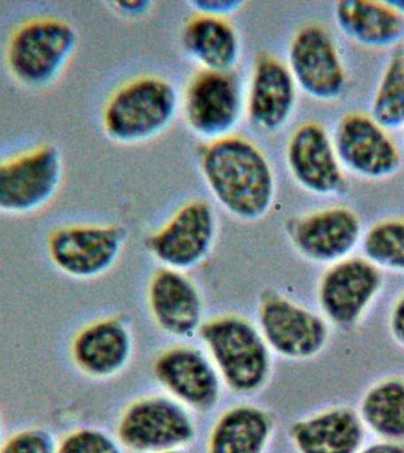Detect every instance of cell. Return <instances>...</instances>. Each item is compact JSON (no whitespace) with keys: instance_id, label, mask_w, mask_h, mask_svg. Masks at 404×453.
Here are the masks:
<instances>
[{"instance_id":"6da1fadb","label":"cell","mask_w":404,"mask_h":453,"mask_svg":"<svg viewBox=\"0 0 404 453\" xmlns=\"http://www.w3.org/2000/svg\"><path fill=\"white\" fill-rule=\"evenodd\" d=\"M198 170L213 198L243 222H257L271 211L276 180L268 158L246 137L207 142L198 151Z\"/></svg>"},{"instance_id":"7a4b0ae2","label":"cell","mask_w":404,"mask_h":453,"mask_svg":"<svg viewBox=\"0 0 404 453\" xmlns=\"http://www.w3.org/2000/svg\"><path fill=\"white\" fill-rule=\"evenodd\" d=\"M179 112L180 95L172 81L145 74L113 92L103 109V131L116 144H144L166 133Z\"/></svg>"},{"instance_id":"3957f363","label":"cell","mask_w":404,"mask_h":453,"mask_svg":"<svg viewBox=\"0 0 404 453\" xmlns=\"http://www.w3.org/2000/svg\"><path fill=\"white\" fill-rule=\"evenodd\" d=\"M198 335L223 384L237 395H253L271 377V349L258 326L227 314L202 324Z\"/></svg>"},{"instance_id":"277c9868","label":"cell","mask_w":404,"mask_h":453,"mask_svg":"<svg viewBox=\"0 0 404 453\" xmlns=\"http://www.w3.org/2000/svg\"><path fill=\"white\" fill-rule=\"evenodd\" d=\"M180 111L190 133L205 143L234 134L246 115L245 91L236 71H198L180 95Z\"/></svg>"},{"instance_id":"5b68a950","label":"cell","mask_w":404,"mask_h":453,"mask_svg":"<svg viewBox=\"0 0 404 453\" xmlns=\"http://www.w3.org/2000/svg\"><path fill=\"white\" fill-rule=\"evenodd\" d=\"M195 437L190 410L168 395L134 400L117 424V441L134 453H162L183 449Z\"/></svg>"},{"instance_id":"8992f818","label":"cell","mask_w":404,"mask_h":453,"mask_svg":"<svg viewBox=\"0 0 404 453\" xmlns=\"http://www.w3.org/2000/svg\"><path fill=\"white\" fill-rule=\"evenodd\" d=\"M77 44V31L66 21L32 20L11 38L7 51L11 73L28 87H46L62 73Z\"/></svg>"},{"instance_id":"52a82bcc","label":"cell","mask_w":404,"mask_h":453,"mask_svg":"<svg viewBox=\"0 0 404 453\" xmlns=\"http://www.w3.org/2000/svg\"><path fill=\"white\" fill-rule=\"evenodd\" d=\"M127 241L119 225H69L49 235L46 250L53 267L71 279L91 280L115 265Z\"/></svg>"},{"instance_id":"ba28073f","label":"cell","mask_w":404,"mask_h":453,"mask_svg":"<svg viewBox=\"0 0 404 453\" xmlns=\"http://www.w3.org/2000/svg\"><path fill=\"white\" fill-rule=\"evenodd\" d=\"M218 235V216L208 201L193 200L148 237L145 247L162 267L188 272L209 257Z\"/></svg>"},{"instance_id":"9c48e42d","label":"cell","mask_w":404,"mask_h":453,"mask_svg":"<svg viewBox=\"0 0 404 453\" xmlns=\"http://www.w3.org/2000/svg\"><path fill=\"white\" fill-rule=\"evenodd\" d=\"M257 326L271 352L284 359H311L329 340L324 318L279 293L260 297Z\"/></svg>"},{"instance_id":"30bf717a","label":"cell","mask_w":404,"mask_h":453,"mask_svg":"<svg viewBox=\"0 0 404 453\" xmlns=\"http://www.w3.org/2000/svg\"><path fill=\"white\" fill-rule=\"evenodd\" d=\"M63 177L62 154L55 145H43L0 163V212L27 215L48 204Z\"/></svg>"},{"instance_id":"8fae6325","label":"cell","mask_w":404,"mask_h":453,"mask_svg":"<svg viewBox=\"0 0 404 453\" xmlns=\"http://www.w3.org/2000/svg\"><path fill=\"white\" fill-rule=\"evenodd\" d=\"M287 67L298 88L308 97L332 102L346 88V70L335 42L322 25L307 23L294 32Z\"/></svg>"},{"instance_id":"7c38bea8","label":"cell","mask_w":404,"mask_h":453,"mask_svg":"<svg viewBox=\"0 0 404 453\" xmlns=\"http://www.w3.org/2000/svg\"><path fill=\"white\" fill-rule=\"evenodd\" d=\"M156 381L188 410L211 411L221 398L223 382L208 354L177 345L159 354L152 365Z\"/></svg>"},{"instance_id":"4fadbf2b","label":"cell","mask_w":404,"mask_h":453,"mask_svg":"<svg viewBox=\"0 0 404 453\" xmlns=\"http://www.w3.org/2000/svg\"><path fill=\"white\" fill-rule=\"evenodd\" d=\"M332 141L340 165L364 179H388L402 162L399 148L385 127L365 113L344 116Z\"/></svg>"},{"instance_id":"5bb4252c","label":"cell","mask_w":404,"mask_h":453,"mask_svg":"<svg viewBox=\"0 0 404 453\" xmlns=\"http://www.w3.org/2000/svg\"><path fill=\"white\" fill-rule=\"evenodd\" d=\"M381 285V273L367 258H343L330 265L319 280V307L332 324L350 327L370 306Z\"/></svg>"},{"instance_id":"9a60e30c","label":"cell","mask_w":404,"mask_h":453,"mask_svg":"<svg viewBox=\"0 0 404 453\" xmlns=\"http://www.w3.org/2000/svg\"><path fill=\"white\" fill-rule=\"evenodd\" d=\"M286 232L301 257L315 264L333 265L356 247L361 222L349 208L330 207L291 219Z\"/></svg>"},{"instance_id":"2e32d148","label":"cell","mask_w":404,"mask_h":453,"mask_svg":"<svg viewBox=\"0 0 404 453\" xmlns=\"http://www.w3.org/2000/svg\"><path fill=\"white\" fill-rule=\"evenodd\" d=\"M286 165L294 182L307 193L333 196L346 188L333 141L317 122L301 123L291 134Z\"/></svg>"},{"instance_id":"e0dca14e","label":"cell","mask_w":404,"mask_h":453,"mask_svg":"<svg viewBox=\"0 0 404 453\" xmlns=\"http://www.w3.org/2000/svg\"><path fill=\"white\" fill-rule=\"evenodd\" d=\"M297 94L286 63L269 53L257 56L245 91L246 116L255 127L265 133L283 129L296 109Z\"/></svg>"},{"instance_id":"ac0fdd59","label":"cell","mask_w":404,"mask_h":453,"mask_svg":"<svg viewBox=\"0 0 404 453\" xmlns=\"http://www.w3.org/2000/svg\"><path fill=\"white\" fill-rule=\"evenodd\" d=\"M134 336L122 319L106 317L89 322L71 340L70 357L85 377L105 380L119 375L130 363Z\"/></svg>"},{"instance_id":"d6986e66","label":"cell","mask_w":404,"mask_h":453,"mask_svg":"<svg viewBox=\"0 0 404 453\" xmlns=\"http://www.w3.org/2000/svg\"><path fill=\"white\" fill-rule=\"evenodd\" d=\"M147 300L152 320L166 334L188 338L200 331L204 301L198 286L183 272L156 269L149 281Z\"/></svg>"},{"instance_id":"ffe728a7","label":"cell","mask_w":404,"mask_h":453,"mask_svg":"<svg viewBox=\"0 0 404 453\" xmlns=\"http://www.w3.org/2000/svg\"><path fill=\"white\" fill-rule=\"evenodd\" d=\"M181 45L200 70L234 73L241 58L240 35L229 18L195 13L184 24Z\"/></svg>"},{"instance_id":"44dd1931","label":"cell","mask_w":404,"mask_h":453,"mask_svg":"<svg viewBox=\"0 0 404 453\" xmlns=\"http://www.w3.org/2000/svg\"><path fill=\"white\" fill-rule=\"evenodd\" d=\"M290 434L299 453H358L364 425L354 411L333 407L296 421Z\"/></svg>"},{"instance_id":"7402d4cb","label":"cell","mask_w":404,"mask_h":453,"mask_svg":"<svg viewBox=\"0 0 404 453\" xmlns=\"http://www.w3.org/2000/svg\"><path fill=\"white\" fill-rule=\"evenodd\" d=\"M335 18L343 34L365 48H389L404 37V14L389 2L343 0Z\"/></svg>"},{"instance_id":"603a6c76","label":"cell","mask_w":404,"mask_h":453,"mask_svg":"<svg viewBox=\"0 0 404 453\" xmlns=\"http://www.w3.org/2000/svg\"><path fill=\"white\" fill-rule=\"evenodd\" d=\"M273 434V420L254 405H237L215 421L208 453H265Z\"/></svg>"},{"instance_id":"cb8c5ba5","label":"cell","mask_w":404,"mask_h":453,"mask_svg":"<svg viewBox=\"0 0 404 453\" xmlns=\"http://www.w3.org/2000/svg\"><path fill=\"white\" fill-rule=\"evenodd\" d=\"M360 417L382 441L404 444L403 379H385L372 386L361 399Z\"/></svg>"},{"instance_id":"d4e9b609","label":"cell","mask_w":404,"mask_h":453,"mask_svg":"<svg viewBox=\"0 0 404 453\" xmlns=\"http://www.w3.org/2000/svg\"><path fill=\"white\" fill-rule=\"evenodd\" d=\"M372 119L385 130L404 127V50H397L386 64L372 99Z\"/></svg>"},{"instance_id":"484cf974","label":"cell","mask_w":404,"mask_h":453,"mask_svg":"<svg viewBox=\"0 0 404 453\" xmlns=\"http://www.w3.org/2000/svg\"><path fill=\"white\" fill-rule=\"evenodd\" d=\"M365 258L376 267L404 272V221L385 219L376 223L365 234Z\"/></svg>"},{"instance_id":"4316f807","label":"cell","mask_w":404,"mask_h":453,"mask_svg":"<svg viewBox=\"0 0 404 453\" xmlns=\"http://www.w3.org/2000/svg\"><path fill=\"white\" fill-rule=\"evenodd\" d=\"M57 453H123L112 435L96 427H81L69 432L57 444Z\"/></svg>"},{"instance_id":"83f0119b","label":"cell","mask_w":404,"mask_h":453,"mask_svg":"<svg viewBox=\"0 0 404 453\" xmlns=\"http://www.w3.org/2000/svg\"><path fill=\"white\" fill-rule=\"evenodd\" d=\"M57 441L48 428H23L3 441L0 453H57Z\"/></svg>"},{"instance_id":"f1b7e54d","label":"cell","mask_w":404,"mask_h":453,"mask_svg":"<svg viewBox=\"0 0 404 453\" xmlns=\"http://www.w3.org/2000/svg\"><path fill=\"white\" fill-rule=\"evenodd\" d=\"M244 4L241 0H191L188 5L195 11V13L229 18L230 14L237 12Z\"/></svg>"},{"instance_id":"f546056e","label":"cell","mask_w":404,"mask_h":453,"mask_svg":"<svg viewBox=\"0 0 404 453\" xmlns=\"http://www.w3.org/2000/svg\"><path fill=\"white\" fill-rule=\"evenodd\" d=\"M113 9L123 17L137 18L144 16L151 11L152 3L149 0H122V2H113L112 4Z\"/></svg>"},{"instance_id":"4dcf8cb0","label":"cell","mask_w":404,"mask_h":453,"mask_svg":"<svg viewBox=\"0 0 404 453\" xmlns=\"http://www.w3.org/2000/svg\"><path fill=\"white\" fill-rule=\"evenodd\" d=\"M390 329L396 342L404 347V294L393 304L390 315Z\"/></svg>"},{"instance_id":"1f68e13d","label":"cell","mask_w":404,"mask_h":453,"mask_svg":"<svg viewBox=\"0 0 404 453\" xmlns=\"http://www.w3.org/2000/svg\"><path fill=\"white\" fill-rule=\"evenodd\" d=\"M358 453H404V445L399 442L382 441L375 442Z\"/></svg>"},{"instance_id":"d6a6232c","label":"cell","mask_w":404,"mask_h":453,"mask_svg":"<svg viewBox=\"0 0 404 453\" xmlns=\"http://www.w3.org/2000/svg\"><path fill=\"white\" fill-rule=\"evenodd\" d=\"M392 4L396 10H399L400 13L404 14V0H400V2H389Z\"/></svg>"},{"instance_id":"836d02e7","label":"cell","mask_w":404,"mask_h":453,"mask_svg":"<svg viewBox=\"0 0 404 453\" xmlns=\"http://www.w3.org/2000/svg\"><path fill=\"white\" fill-rule=\"evenodd\" d=\"M3 421H2V416H0V446L3 444Z\"/></svg>"},{"instance_id":"e575fe53","label":"cell","mask_w":404,"mask_h":453,"mask_svg":"<svg viewBox=\"0 0 404 453\" xmlns=\"http://www.w3.org/2000/svg\"><path fill=\"white\" fill-rule=\"evenodd\" d=\"M162 453H187L186 451H184V449H173V451H167V452H162Z\"/></svg>"}]
</instances>
